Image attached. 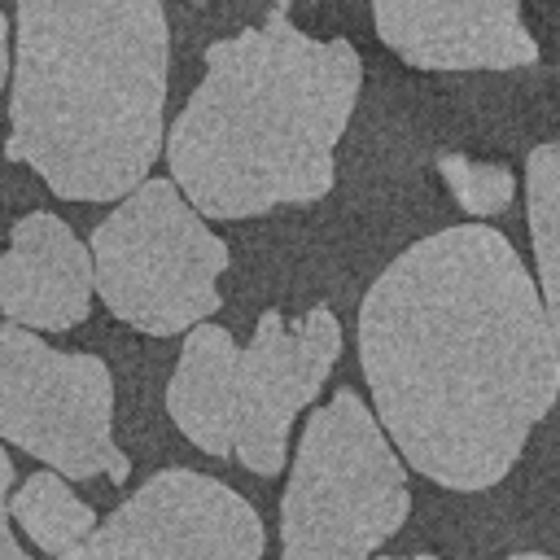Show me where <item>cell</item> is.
<instances>
[{"label":"cell","mask_w":560,"mask_h":560,"mask_svg":"<svg viewBox=\"0 0 560 560\" xmlns=\"http://www.w3.org/2000/svg\"><path fill=\"white\" fill-rule=\"evenodd\" d=\"M372 416L420 477L490 490L560 398V346L512 241L481 223L407 245L359 302Z\"/></svg>","instance_id":"1"},{"label":"cell","mask_w":560,"mask_h":560,"mask_svg":"<svg viewBox=\"0 0 560 560\" xmlns=\"http://www.w3.org/2000/svg\"><path fill=\"white\" fill-rule=\"evenodd\" d=\"M289 0L206 48V74L166 131L171 184L201 219H254L332 192L337 140L359 101L350 39H315Z\"/></svg>","instance_id":"2"},{"label":"cell","mask_w":560,"mask_h":560,"mask_svg":"<svg viewBox=\"0 0 560 560\" xmlns=\"http://www.w3.org/2000/svg\"><path fill=\"white\" fill-rule=\"evenodd\" d=\"M166 52L162 0H18L4 158L66 201H122L162 144Z\"/></svg>","instance_id":"3"},{"label":"cell","mask_w":560,"mask_h":560,"mask_svg":"<svg viewBox=\"0 0 560 560\" xmlns=\"http://www.w3.org/2000/svg\"><path fill=\"white\" fill-rule=\"evenodd\" d=\"M337 354L341 324L328 306L298 319L262 311L245 346L219 324H197L184 332L166 411L197 451L276 477L289 459L293 420L319 398Z\"/></svg>","instance_id":"4"},{"label":"cell","mask_w":560,"mask_h":560,"mask_svg":"<svg viewBox=\"0 0 560 560\" xmlns=\"http://www.w3.org/2000/svg\"><path fill=\"white\" fill-rule=\"evenodd\" d=\"M411 512L398 451L354 389L311 411L280 494V560H368Z\"/></svg>","instance_id":"5"},{"label":"cell","mask_w":560,"mask_h":560,"mask_svg":"<svg viewBox=\"0 0 560 560\" xmlns=\"http://www.w3.org/2000/svg\"><path fill=\"white\" fill-rule=\"evenodd\" d=\"M92 289L114 319L149 337L206 324L219 311L228 241L184 201L171 179L136 184L92 232Z\"/></svg>","instance_id":"6"},{"label":"cell","mask_w":560,"mask_h":560,"mask_svg":"<svg viewBox=\"0 0 560 560\" xmlns=\"http://www.w3.org/2000/svg\"><path fill=\"white\" fill-rule=\"evenodd\" d=\"M0 438L70 481L131 477L114 442V376L105 359L48 346L39 332L0 324Z\"/></svg>","instance_id":"7"},{"label":"cell","mask_w":560,"mask_h":560,"mask_svg":"<svg viewBox=\"0 0 560 560\" xmlns=\"http://www.w3.org/2000/svg\"><path fill=\"white\" fill-rule=\"evenodd\" d=\"M262 521L228 481L162 468L57 560H262Z\"/></svg>","instance_id":"8"},{"label":"cell","mask_w":560,"mask_h":560,"mask_svg":"<svg viewBox=\"0 0 560 560\" xmlns=\"http://www.w3.org/2000/svg\"><path fill=\"white\" fill-rule=\"evenodd\" d=\"M376 35L416 70H516L538 61L521 0H368Z\"/></svg>","instance_id":"9"},{"label":"cell","mask_w":560,"mask_h":560,"mask_svg":"<svg viewBox=\"0 0 560 560\" xmlns=\"http://www.w3.org/2000/svg\"><path fill=\"white\" fill-rule=\"evenodd\" d=\"M92 254L48 210H31L9 228L0 254V311L18 328L66 332L92 311Z\"/></svg>","instance_id":"10"},{"label":"cell","mask_w":560,"mask_h":560,"mask_svg":"<svg viewBox=\"0 0 560 560\" xmlns=\"http://www.w3.org/2000/svg\"><path fill=\"white\" fill-rule=\"evenodd\" d=\"M525 219L538 271V298L560 346V136L529 149L525 158Z\"/></svg>","instance_id":"11"},{"label":"cell","mask_w":560,"mask_h":560,"mask_svg":"<svg viewBox=\"0 0 560 560\" xmlns=\"http://www.w3.org/2000/svg\"><path fill=\"white\" fill-rule=\"evenodd\" d=\"M9 516L22 525V534L48 551V556H66L70 547H79L92 529H96V512L66 486V477H57L52 468L31 472L13 494H9Z\"/></svg>","instance_id":"12"},{"label":"cell","mask_w":560,"mask_h":560,"mask_svg":"<svg viewBox=\"0 0 560 560\" xmlns=\"http://www.w3.org/2000/svg\"><path fill=\"white\" fill-rule=\"evenodd\" d=\"M438 175L446 179V188L455 192V201L472 214V219H490L499 210H508L512 192H516V175L503 162H481V158H464V153H442L438 158Z\"/></svg>","instance_id":"13"},{"label":"cell","mask_w":560,"mask_h":560,"mask_svg":"<svg viewBox=\"0 0 560 560\" xmlns=\"http://www.w3.org/2000/svg\"><path fill=\"white\" fill-rule=\"evenodd\" d=\"M9 494H13V464L0 446V560H31L18 538H13V516H9Z\"/></svg>","instance_id":"14"},{"label":"cell","mask_w":560,"mask_h":560,"mask_svg":"<svg viewBox=\"0 0 560 560\" xmlns=\"http://www.w3.org/2000/svg\"><path fill=\"white\" fill-rule=\"evenodd\" d=\"M9 61H13V48H9V18H4V9H0V88H4V79H9Z\"/></svg>","instance_id":"15"},{"label":"cell","mask_w":560,"mask_h":560,"mask_svg":"<svg viewBox=\"0 0 560 560\" xmlns=\"http://www.w3.org/2000/svg\"><path fill=\"white\" fill-rule=\"evenodd\" d=\"M368 560H438L433 551H416V556H368Z\"/></svg>","instance_id":"16"},{"label":"cell","mask_w":560,"mask_h":560,"mask_svg":"<svg viewBox=\"0 0 560 560\" xmlns=\"http://www.w3.org/2000/svg\"><path fill=\"white\" fill-rule=\"evenodd\" d=\"M508 560H560V556H542V551H516V556H508Z\"/></svg>","instance_id":"17"},{"label":"cell","mask_w":560,"mask_h":560,"mask_svg":"<svg viewBox=\"0 0 560 560\" xmlns=\"http://www.w3.org/2000/svg\"><path fill=\"white\" fill-rule=\"evenodd\" d=\"M192 4H206V0H192Z\"/></svg>","instance_id":"18"}]
</instances>
